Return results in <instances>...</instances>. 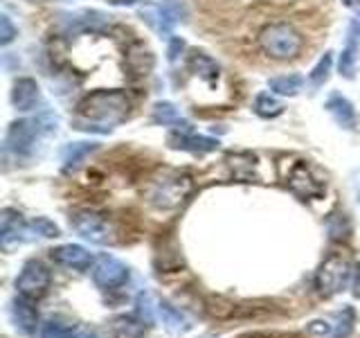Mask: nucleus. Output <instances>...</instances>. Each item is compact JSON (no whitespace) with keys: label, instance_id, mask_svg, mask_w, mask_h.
Wrapping results in <instances>:
<instances>
[{"label":"nucleus","instance_id":"nucleus-1","mask_svg":"<svg viewBox=\"0 0 360 338\" xmlns=\"http://www.w3.org/2000/svg\"><path fill=\"white\" fill-rule=\"evenodd\" d=\"M131 101L124 90H93L75 106L72 127L88 133H110L127 120Z\"/></svg>","mask_w":360,"mask_h":338},{"label":"nucleus","instance_id":"nucleus-23","mask_svg":"<svg viewBox=\"0 0 360 338\" xmlns=\"http://www.w3.org/2000/svg\"><path fill=\"white\" fill-rule=\"evenodd\" d=\"M189 68L200 79H205V82H217V79H219V63L214 59H210V56L202 54V52H194L189 56Z\"/></svg>","mask_w":360,"mask_h":338},{"label":"nucleus","instance_id":"nucleus-12","mask_svg":"<svg viewBox=\"0 0 360 338\" xmlns=\"http://www.w3.org/2000/svg\"><path fill=\"white\" fill-rule=\"evenodd\" d=\"M169 146L172 149H180V151H189V154H210L219 149V140L210 138V135H198L191 131V127H183V129H174L167 138Z\"/></svg>","mask_w":360,"mask_h":338},{"label":"nucleus","instance_id":"nucleus-15","mask_svg":"<svg viewBox=\"0 0 360 338\" xmlns=\"http://www.w3.org/2000/svg\"><path fill=\"white\" fill-rule=\"evenodd\" d=\"M324 108L329 111V115L335 120L338 127H342L347 131H354L358 127V115H356V108L354 104L349 101L345 95L340 93H333L329 99L324 101Z\"/></svg>","mask_w":360,"mask_h":338},{"label":"nucleus","instance_id":"nucleus-20","mask_svg":"<svg viewBox=\"0 0 360 338\" xmlns=\"http://www.w3.org/2000/svg\"><path fill=\"white\" fill-rule=\"evenodd\" d=\"M358 52H360V37L354 32H347V43L342 48L340 61H338V68H340V75L345 79H354L356 63H358Z\"/></svg>","mask_w":360,"mask_h":338},{"label":"nucleus","instance_id":"nucleus-13","mask_svg":"<svg viewBox=\"0 0 360 338\" xmlns=\"http://www.w3.org/2000/svg\"><path fill=\"white\" fill-rule=\"evenodd\" d=\"M50 257L56 266H63V268H70V270H79L84 273L90 266L95 264V257L88 248L79 246V244H63V246H56L50 251Z\"/></svg>","mask_w":360,"mask_h":338},{"label":"nucleus","instance_id":"nucleus-3","mask_svg":"<svg viewBox=\"0 0 360 338\" xmlns=\"http://www.w3.org/2000/svg\"><path fill=\"white\" fill-rule=\"evenodd\" d=\"M191 192V178L187 174L174 172V169H165L158 174L149 189H146V199L158 210H174L183 206Z\"/></svg>","mask_w":360,"mask_h":338},{"label":"nucleus","instance_id":"nucleus-19","mask_svg":"<svg viewBox=\"0 0 360 338\" xmlns=\"http://www.w3.org/2000/svg\"><path fill=\"white\" fill-rule=\"evenodd\" d=\"M97 149H99V144L97 142H88V140L65 144L63 151H61V163H63L61 169H63L65 174L75 172V169L82 165L90 154H95Z\"/></svg>","mask_w":360,"mask_h":338},{"label":"nucleus","instance_id":"nucleus-10","mask_svg":"<svg viewBox=\"0 0 360 338\" xmlns=\"http://www.w3.org/2000/svg\"><path fill=\"white\" fill-rule=\"evenodd\" d=\"M288 189L302 201L307 199H320L326 192V183L315 176L313 169L307 163H297L288 174Z\"/></svg>","mask_w":360,"mask_h":338},{"label":"nucleus","instance_id":"nucleus-25","mask_svg":"<svg viewBox=\"0 0 360 338\" xmlns=\"http://www.w3.org/2000/svg\"><path fill=\"white\" fill-rule=\"evenodd\" d=\"M304 86V79L300 75H284V77H275V79H270L268 82V88H270V93H275V95H297L300 90Z\"/></svg>","mask_w":360,"mask_h":338},{"label":"nucleus","instance_id":"nucleus-27","mask_svg":"<svg viewBox=\"0 0 360 338\" xmlns=\"http://www.w3.org/2000/svg\"><path fill=\"white\" fill-rule=\"evenodd\" d=\"M331 65H333V54L331 52H324V56H320V61L315 63V68L309 75V84L311 88H320L324 86V82L329 79L331 75Z\"/></svg>","mask_w":360,"mask_h":338},{"label":"nucleus","instance_id":"nucleus-30","mask_svg":"<svg viewBox=\"0 0 360 338\" xmlns=\"http://www.w3.org/2000/svg\"><path fill=\"white\" fill-rule=\"evenodd\" d=\"M16 27H14V23H11V18L7 14L0 16V43L3 45H9L11 41L16 39Z\"/></svg>","mask_w":360,"mask_h":338},{"label":"nucleus","instance_id":"nucleus-7","mask_svg":"<svg viewBox=\"0 0 360 338\" xmlns=\"http://www.w3.org/2000/svg\"><path fill=\"white\" fill-rule=\"evenodd\" d=\"M50 284H52V273L41 259H27L16 277L18 296L34 300V302L41 300L45 293L50 291Z\"/></svg>","mask_w":360,"mask_h":338},{"label":"nucleus","instance_id":"nucleus-18","mask_svg":"<svg viewBox=\"0 0 360 338\" xmlns=\"http://www.w3.org/2000/svg\"><path fill=\"white\" fill-rule=\"evenodd\" d=\"M39 338H97V334L93 330H86V327L68 325V323L50 318L41 325Z\"/></svg>","mask_w":360,"mask_h":338},{"label":"nucleus","instance_id":"nucleus-33","mask_svg":"<svg viewBox=\"0 0 360 338\" xmlns=\"http://www.w3.org/2000/svg\"><path fill=\"white\" fill-rule=\"evenodd\" d=\"M112 5H117V7H129V5H135V3H140V0H110Z\"/></svg>","mask_w":360,"mask_h":338},{"label":"nucleus","instance_id":"nucleus-5","mask_svg":"<svg viewBox=\"0 0 360 338\" xmlns=\"http://www.w3.org/2000/svg\"><path fill=\"white\" fill-rule=\"evenodd\" d=\"M356 275V264L342 253H331L329 257L320 264L318 273H315V289L320 296L333 298L338 293L349 289Z\"/></svg>","mask_w":360,"mask_h":338},{"label":"nucleus","instance_id":"nucleus-11","mask_svg":"<svg viewBox=\"0 0 360 338\" xmlns=\"http://www.w3.org/2000/svg\"><path fill=\"white\" fill-rule=\"evenodd\" d=\"M187 16V7L178 0H162L160 5L151 7L149 11H144V18L151 23V25L160 32V34H172L174 27L180 20Z\"/></svg>","mask_w":360,"mask_h":338},{"label":"nucleus","instance_id":"nucleus-24","mask_svg":"<svg viewBox=\"0 0 360 338\" xmlns=\"http://www.w3.org/2000/svg\"><path fill=\"white\" fill-rule=\"evenodd\" d=\"M255 113L259 118H266V120H273L277 115L284 113V104L275 97V93H259L255 97Z\"/></svg>","mask_w":360,"mask_h":338},{"label":"nucleus","instance_id":"nucleus-35","mask_svg":"<svg viewBox=\"0 0 360 338\" xmlns=\"http://www.w3.org/2000/svg\"><path fill=\"white\" fill-rule=\"evenodd\" d=\"M342 5L349 9H358L360 7V0H342Z\"/></svg>","mask_w":360,"mask_h":338},{"label":"nucleus","instance_id":"nucleus-9","mask_svg":"<svg viewBox=\"0 0 360 338\" xmlns=\"http://www.w3.org/2000/svg\"><path fill=\"white\" fill-rule=\"evenodd\" d=\"M32 239H37V237L32 232L30 221L22 219L20 212L5 208L3 214H0V246L5 251H11L14 246H20Z\"/></svg>","mask_w":360,"mask_h":338},{"label":"nucleus","instance_id":"nucleus-4","mask_svg":"<svg viewBox=\"0 0 360 338\" xmlns=\"http://www.w3.org/2000/svg\"><path fill=\"white\" fill-rule=\"evenodd\" d=\"M259 48L275 61H292L300 56L304 48V39L288 23H273V25L264 27V32L259 34Z\"/></svg>","mask_w":360,"mask_h":338},{"label":"nucleus","instance_id":"nucleus-32","mask_svg":"<svg viewBox=\"0 0 360 338\" xmlns=\"http://www.w3.org/2000/svg\"><path fill=\"white\" fill-rule=\"evenodd\" d=\"M349 32H354V34H358V37H360V14L352 20V25H349Z\"/></svg>","mask_w":360,"mask_h":338},{"label":"nucleus","instance_id":"nucleus-16","mask_svg":"<svg viewBox=\"0 0 360 338\" xmlns=\"http://www.w3.org/2000/svg\"><path fill=\"white\" fill-rule=\"evenodd\" d=\"M11 104H14L22 113L34 111L41 104V88H39V84L34 82V79H30V77L16 79L14 90H11Z\"/></svg>","mask_w":360,"mask_h":338},{"label":"nucleus","instance_id":"nucleus-17","mask_svg":"<svg viewBox=\"0 0 360 338\" xmlns=\"http://www.w3.org/2000/svg\"><path fill=\"white\" fill-rule=\"evenodd\" d=\"M146 325L138 313H122L115 315L108 325V338H144Z\"/></svg>","mask_w":360,"mask_h":338},{"label":"nucleus","instance_id":"nucleus-22","mask_svg":"<svg viewBox=\"0 0 360 338\" xmlns=\"http://www.w3.org/2000/svg\"><path fill=\"white\" fill-rule=\"evenodd\" d=\"M158 315L162 318V323H165L167 330H172V332H176V334L189 330V318H187V315H185L183 311H180V309L172 307L169 302H158Z\"/></svg>","mask_w":360,"mask_h":338},{"label":"nucleus","instance_id":"nucleus-8","mask_svg":"<svg viewBox=\"0 0 360 338\" xmlns=\"http://www.w3.org/2000/svg\"><path fill=\"white\" fill-rule=\"evenodd\" d=\"M129 266L112 255H101L93 264V282L101 291H117L129 282Z\"/></svg>","mask_w":360,"mask_h":338},{"label":"nucleus","instance_id":"nucleus-34","mask_svg":"<svg viewBox=\"0 0 360 338\" xmlns=\"http://www.w3.org/2000/svg\"><path fill=\"white\" fill-rule=\"evenodd\" d=\"M241 338H273L270 334H262V332H250V334H243Z\"/></svg>","mask_w":360,"mask_h":338},{"label":"nucleus","instance_id":"nucleus-14","mask_svg":"<svg viewBox=\"0 0 360 338\" xmlns=\"http://www.w3.org/2000/svg\"><path fill=\"white\" fill-rule=\"evenodd\" d=\"M9 315H11V323H14V327L22 336H32L34 332H37L39 311H37V307H34V300L16 296L14 300H11Z\"/></svg>","mask_w":360,"mask_h":338},{"label":"nucleus","instance_id":"nucleus-26","mask_svg":"<svg viewBox=\"0 0 360 338\" xmlns=\"http://www.w3.org/2000/svg\"><path fill=\"white\" fill-rule=\"evenodd\" d=\"M354 325H356V311H354V307L347 304V307L335 315V325L326 338H349L354 332Z\"/></svg>","mask_w":360,"mask_h":338},{"label":"nucleus","instance_id":"nucleus-29","mask_svg":"<svg viewBox=\"0 0 360 338\" xmlns=\"http://www.w3.org/2000/svg\"><path fill=\"white\" fill-rule=\"evenodd\" d=\"M30 225H32L34 237H41V239H54V237H59V234H61L59 225H56V223H54L52 219H48V217H37V219H32Z\"/></svg>","mask_w":360,"mask_h":338},{"label":"nucleus","instance_id":"nucleus-31","mask_svg":"<svg viewBox=\"0 0 360 338\" xmlns=\"http://www.w3.org/2000/svg\"><path fill=\"white\" fill-rule=\"evenodd\" d=\"M183 50H185V41H183V39H178V37H174V39H172V43H169V50H167L169 61H176Z\"/></svg>","mask_w":360,"mask_h":338},{"label":"nucleus","instance_id":"nucleus-2","mask_svg":"<svg viewBox=\"0 0 360 338\" xmlns=\"http://www.w3.org/2000/svg\"><path fill=\"white\" fill-rule=\"evenodd\" d=\"M56 115L43 111L37 118H25V120H16L9 124L7 135H5V158L14 156L16 161H30V158L37 154V144L56 131Z\"/></svg>","mask_w":360,"mask_h":338},{"label":"nucleus","instance_id":"nucleus-6","mask_svg":"<svg viewBox=\"0 0 360 338\" xmlns=\"http://www.w3.org/2000/svg\"><path fill=\"white\" fill-rule=\"evenodd\" d=\"M70 228L82 237V239L97 244V246L112 242V234H115L106 214L95 212V210H75L70 214Z\"/></svg>","mask_w":360,"mask_h":338},{"label":"nucleus","instance_id":"nucleus-21","mask_svg":"<svg viewBox=\"0 0 360 338\" xmlns=\"http://www.w3.org/2000/svg\"><path fill=\"white\" fill-rule=\"evenodd\" d=\"M153 122L162 124V127H174V129H183L189 124L183 120L180 111L172 104V101H158L153 106Z\"/></svg>","mask_w":360,"mask_h":338},{"label":"nucleus","instance_id":"nucleus-28","mask_svg":"<svg viewBox=\"0 0 360 338\" xmlns=\"http://www.w3.org/2000/svg\"><path fill=\"white\" fill-rule=\"evenodd\" d=\"M135 313H138L146 325H151V323L155 320V315H158V304L153 302L151 293L142 291L140 296L135 298Z\"/></svg>","mask_w":360,"mask_h":338}]
</instances>
